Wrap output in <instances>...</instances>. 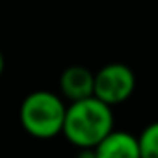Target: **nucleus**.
Wrapping results in <instances>:
<instances>
[{"label":"nucleus","mask_w":158,"mask_h":158,"mask_svg":"<svg viewBox=\"0 0 158 158\" xmlns=\"http://www.w3.org/2000/svg\"><path fill=\"white\" fill-rule=\"evenodd\" d=\"M114 130L112 106L95 97L69 102L61 134L76 149H95Z\"/></svg>","instance_id":"1"},{"label":"nucleus","mask_w":158,"mask_h":158,"mask_svg":"<svg viewBox=\"0 0 158 158\" xmlns=\"http://www.w3.org/2000/svg\"><path fill=\"white\" fill-rule=\"evenodd\" d=\"M67 104L52 91L37 89L28 93L19 110V119L26 134L37 139H52L61 134Z\"/></svg>","instance_id":"2"},{"label":"nucleus","mask_w":158,"mask_h":158,"mask_svg":"<svg viewBox=\"0 0 158 158\" xmlns=\"http://www.w3.org/2000/svg\"><path fill=\"white\" fill-rule=\"evenodd\" d=\"M136 89V74L125 63H108L95 73L93 97L108 106L127 102Z\"/></svg>","instance_id":"3"},{"label":"nucleus","mask_w":158,"mask_h":158,"mask_svg":"<svg viewBox=\"0 0 158 158\" xmlns=\"http://www.w3.org/2000/svg\"><path fill=\"white\" fill-rule=\"evenodd\" d=\"M93 82L95 73H91L84 65H71L60 74V97L69 102L89 99L93 97Z\"/></svg>","instance_id":"4"},{"label":"nucleus","mask_w":158,"mask_h":158,"mask_svg":"<svg viewBox=\"0 0 158 158\" xmlns=\"http://www.w3.org/2000/svg\"><path fill=\"white\" fill-rule=\"evenodd\" d=\"M97 158H139L138 138L127 130H112L95 149Z\"/></svg>","instance_id":"5"},{"label":"nucleus","mask_w":158,"mask_h":158,"mask_svg":"<svg viewBox=\"0 0 158 158\" xmlns=\"http://www.w3.org/2000/svg\"><path fill=\"white\" fill-rule=\"evenodd\" d=\"M138 138L139 158H158V121L149 123Z\"/></svg>","instance_id":"6"},{"label":"nucleus","mask_w":158,"mask_h":158,"mask_svg":"<svg viewBox=\"0 0 158 158\" xmlns=\"http://www.w3.org/2000/svg\"><path fill=\"white\" fill-rule=\"evenodd\" d=\"M74 158H97V156H95L93 149H78V152H76Z\"/></svg>","instance_id":"7"},{"label":"nucleus","mask_w":158,"mask_h":158,"mask_svg":"<svg viewBox=\"0 0 158 158\" xmlns=\"http://www.w3.org/2000/svg\"><path fill=\"white\" fill-rule=\"evenodd\" d=\"M4 65H6V61H4V54H2V50H0V76H2V73H4Z\"/></svg>","instance_id":"8"},{"label":"nucleus","mask_w":158,"mask_h":158,"mask_svg":"<svg viewBox=\"0 0 158 158\" xmlns=\"http://www.w3.org/2000/svg\"><path fill=\"white\" fill-rule=\"evenodd\" d=\"M156 78H158V74H156Z\"/></svg>","instance_id":"9"}]
</instances>
